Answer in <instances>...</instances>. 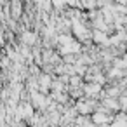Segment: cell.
<instances>
[{"instance_id": "1", "label": "cell", "mask_w": 127, "mask_h": 127, "mask_svg": "<svg viewBox=\"0 0 127 127\" xmlns=\"http://www.w3.org/2000/svg\"><path fill=\"white\" fill-rule=\"evenodd\" d=\"M23 40H25V44H33V42H35V33L25 32V33H23Z\"/></svg>"}, {"instance_id": "4", "label": "cell", "mask_w": 127, "mask_h": 127, "mask_svg": "<svg viewBox=\"0 0 127 127\" xmlns=\"http://www.w3.org/2000/svg\"><path fill=\"white\" fill-rule=\"evenodd\" d=\"M94 40H96V42H97V44H99V42H101V44H103V42H104V40H106V37H104V35H103V33H99V32H96V33H94Z\"/></svg>"}, {"instance_id": "2", "label": "cell", "mask_w": 127, "mask_h": 127, "mask_svg": "<svg viewBox=\"0 0 127 127\" xmlns=\"http://www.w3.org/2000/svg\"><path fill=\"white\" fill-rule=\"evenodd\" d=\"M111 127H125V120H124V115L122 113L117 117V120H113V125Z\"/></svg>"}, {"instance_id": "3", "label": "cell", "mask_w": 127, "mask_h": 127, "mask_svg": "<svg viewBox=\"0 0 127 127\" xmlns=\"http://www.w3.org/2000/svg\"><path fill=\"white\" fill-rule=\"evenodd\" d=\"M106 120H108V117L103 115V113H96V115H94V122H96V124H103V122H106Z\"/></svg>"}]
</instances>
